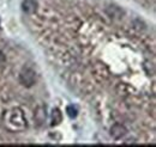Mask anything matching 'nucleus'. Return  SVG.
<instances>
[{
	"label": "nucleus",
	"mask_w": 156,
	"mask_h": 147,
	"mask_svg": "<svg viewBox=\"0 0 156 147\" xmlns=\"http://www.w3.org/2000/svg\"><path fill=\"white\" fill-rule=\"evenodd\" d=\"M20 84L25 87H31L36 83V73L33 68L27 67L23 68L22 72L20 73Z\"/></svg>",
	"instance_id": "1"
},
{
	"label": "nucleus",
	"mask_w": 156,
	"mask_h": 147,
	"mask_svg": "<svg viewBox=\"0 0 156 147\" xmlns=\"http://www.w3.org/2000/svg\"><path fill=\"white\" fill-rule=\"evenodd\" d=\"M127 134V129L121 123H115L111 128V136L114 139H121Z\"/></svg>",
	"instance_id": "2"
},
{
	"label": "nucleus",
	"mask_w": 156,
	"mask_h": 147,
	"mask_svg": "<svg viewBox=\"0 0 156 147\" xmlns=\"http://www.w3.org/2000/svg\"><path fill=\"white\" fill-rule=\"evenodd\" d=\"M37 6H39V4L36 0H23V2H22V10L27 15L35 13L37 10Z\"/></svg>",
	"instance_id": "3"
},
{
	"label": "nucleus",
	"mask_w": 156,
	"mask_h": 147,
	"mask_svg": "<svg viewBox=\"0 0 156 147\" xmlns=\"http://www.w3.org/2000/svg\"><path fill=\"white\" fill-rule=\"evenodd\" d=\"M61 120H62V115H61V112L59 109H54L53 112H52V125L54 126V125H59L60 122H61Z\"/></svg>",
	"instance_id": "4"
},
{
	"label": "nucleus",
	"mask_w": 156,
	"mask_h": 147,
	"mask_svg": "<svg viewBox=\"0 0 156 147\" xmlns=\"http://www.w3.org/2000/svg\"><path fill=\"white\" fill-rule=\"evenodd\" d=\"M66 114L69 115L70 118H75L76 116L78 115V109L76 105H69L66 108Z\"/></svg>",
	"instance_id": "5"
},
{
	"label": "nucleus",
	"mask_w": 156,
	"mask_h": 147,
	"mask_svg": "<svg viewBox=\"0 0 156 147\" xmlns=\"http://www.w3.org/2000/svg\"><path fill=\"white\" fill-rule=\"evenodd\" d=\"M4 61H5V55H4V53L0 50V65L4 63Z\"/></svg>",
	"instance_id": "6"
}]
</instances>
